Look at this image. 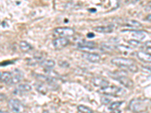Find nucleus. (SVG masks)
Segmentation results:
<instances>
[{
    "mask_svg": "<svg viewBox=\"0 0 151 113\" xmlns=\"http://www.w3.org/2000/svg\"><path fill=\"white\" fill-rule=\"evenodd\" d=\"M54 34L60 37H70L75 34V30L73 28L67 27V26L57 27L54 29Z\"/></svg>",
    "mask_w": 151,
    "mask_h": 113,
    "instance_id": "obj_4",
    "label": "nucleus"
},
{
    "mask_svg": "<svg viewBox=\"0 0 151 113\" xmlns=\"http://www.w3.org/2000/svg\"><path fill=\"white\" fill-rule=\"evenodd\" d=\"M114 29V25H107V26H96L93 28V30L96 31L98 33H111Z\"/></svg>",
    "mask_w": 151,
    "mask_h": 113,
    "instance_id": "obj_9",
    "label": "nucleus"
},
{
    "mask_svg": "<svg viewBox=\"0 0 151 113\" xmlns=\"http://www.w3.org/2000/svg\"><path fill=\"white\" fill-rule=\"evenodd\" d=\"M86 60H88L91 63H98L101 60V56L96 53H86L84 54Z\"/></svg>",
    "mask_w": 151,
    "mask_h": 113,
    "instance_id": "obj_12",
    "label": "nucleus"
},
{
    "mask_svg": "<svg viewBox=\"0 0 151 113\" xmlns=\"http://www.w3.org/2000/svg\"><path fill=\"white\" fill-rule=\"evenodd\" d=\"M12 79V72H0V82L5 83V84H11V81Z\"/></svg>",
    "mask_w": 151,
    "mask_h": 113,
    "instance_id": "obj_13",
    "label": "nucleus"
},
{
    "mask_svg": "<svg viewBox=\"0 0 151 113\" xmlns=\"http://www.w3.org/2000/svg\"><path fill=\"white\" fill-rule=\"evenodd\" d=\"M150 99L147 98H134L129 103V108L134 113H141L147 110Z\"/></svg>",
    "mask_w": 151,
    "mask_h": 113,
    "instance_id": "obj_1",
    "label": "nucleus"
},
{
    "mask_svg": "<svg viewBox=\"0 0 151 113\" xmlns=\"http://www.w3.org/2000/svg\"><path fill=\"white\" fill-rule=\"evenodd\" d=\"M91 83L95 87H100V89H104L105 87L110 85V82L108 81L102 77H94L91 79Z\"/></svg>",
    "mask_w": 151,
    "mask_h": 113,
    "instance_id": "obj_8",
    "label": "nucleus"
},
{
    "mask_svg": "<svg viewBox=\"0 0 151 113\" xmlns=\"http://www.w3.org/2000/svg\"><path fill=\"white\" fill-rule=\"evenodd\" d=\"M32 90V87L29 84H21L17 86L16 90H14V94H21L24 93H27Z\"/></svg>",
    "mask_w": 151,
    "mask_h": 113,
    "instance_id": "obj_10",
    "label": "nucleus"
},
{
    "mask_svg": "<svg viewBox=\"0 0 151 113\" xmlns=\"http://www.w3.org/2000/svg\"><path fill=\"white\" fill-rule=\"evenodd\" d=\"M141 51L150 54V41H147L144 44H143L142 47H141Z\"/></svg>",
    "mask_w": 151,
    "mask_h": 113,
    "instance_id": "obj_22",
    "label": "nucleus"
},
{
    "mask_svg": "<svg viewBox=\"0 0 151 113\" xmlns=\"http://www.w3.org/2000/svg\"><path fill=\"white\" fill-rule=\"evenodd\" d=\"M126 26L139 28V27H141L142 25H141V23L135 21V20H128V21H126Z\"/></svg>",
    "mask_w": 151,
    "mask_h": 113,
    "instance_id": "obj_20",
    "label": "nucleus"
},
{
    "mask_svg": "<svg viewBox=\"0 0 151 113\" xmlns=\"http://www.w3.org/2000/svg\"><path fill=\"white\" fill-rule=\"evenodd\" d=\"M132 36L135 38L137 41H139V40H144V38H145V33L142 31H134L132 30Z\"/></svg>",
    "mask_w": 151,
    "mask_h": 113,
    "instance_id": "obj_18",
    "label": "nucleus"
},
{
    "mask_svg": "<svg viewBox=\"0 0 151 113\" xmlns=\"http://www.w3.org/2000/svg\"><path fill=\"white\" fill-rule=\"evenodd\" d=\"M128 42H129V44L131 45V46L134 47V48L138 47L140 45H141L140 41H137V40H135V39H131V40H129V41H128Z\"/></svg>",
    "mask_w": 151,
    "mask_h": 113,
    "instance_id": "obj_23",
    "label": "nucleus"
},
{
    "mask_svg": "<svg viewBox=\"0 0 151 113\" xmlns=\"http://www.w3.org/2000/svg\"><path fill=\"white\" fill-rule=\"evenodd\" d=\"M137 56L139 60H141L142 62H144V63H150V54L149 53L139 51L137 52Z\"/></svg>",
    "mask_w": 151,
    "mask_h": 113,
    "instance_id": "obj_15",
    "label": "nucleus"
},
{
    "mask_svg": "<svg viewBox=\"0 0 151 113\" xmlns=\"http://www.w3.org/2000/svg\"><path fill=\"white\" fill-rule=\"evenodd\" d=\"M5 99H6V95L4 94H2V93H0V101H3Z\"/></svg>",
    "mask_w": 151,
    "mask_h": 113,
    "instance_id": "obj_25",
    "label": "nucleus"
},
{
    "mask_svg": "<svg viewBox=\"0 0 151 113\" xmlns=\"http://www.w3.org/2000/svg\"><path fill=\"white\" fill-rule=\"evenodd\" d=\"M113 79L115 80L118 81L121 84L124 85V87H128V88H132L133 86H134V82L131 79H129V77H127L126 75H118L116 77H113Z\"/></svg>",
    "mask_w": 151,
    "mask_h": 113,
    "instance_id": "obj_7",
    "label": "nucleus"
},
{
    "mask_svg": "<svg viewBox=\"0 0 151 113\" xmlns=\"http://www.w3.org/2000/svg\"><path fill=\"white\" fill-rule=\"evenodd\" d=\"M9 107L14 113L24 112V106L17 99H11L9 101Z\"/></svg>",
    "mask_w": 151,
    "mask_h": 113,
    "instance_id": "obj_5",
    "label": "nucleus"
},
{
    "mask_svg": "<svg viewBox=\"0 0 151 113\" xmlns=\"http://www.w3.org/2000/svg\"><path fill=\"white\" fill-rule=\"evenodd\" d=\"M123 101H116V102H113V103H110V105L108 107V109L110 111H112L113 109H119L121 106L122 105L123 103Z\"/></svg>",
    "mask_w": 151,
    "mask_h": 113,
    "instance_id": "obj_21",
    "label": "nucleus"
},
{
    "mask_svg": "<svg viewBox=\"0 0 151 113\" xmlns=\"http://www.w3.org/2000/svg\"><path fill=\"white\" fill-rule=\"evenodd\" d=\"M19 46H20V48L24 53H27V52H29L30 51L33 49V46L29 44V42L26 41H21L19 43Z\"/></svg>",
    "mask_w": 151,
    "mask_h": 113,
    "instance_id": "obj_17",
    "label": "nucleus"
},
{
    "mask_svg": "<svg viewBox=\"0 0 151 113\" xmlns=\"http://www.w3.org/2000/svg\"><path fill=\"white\" fill-rule=\"evenodd\" d=\"M69 44H70V41H69L68 39L64 37L56 38L52 41V45H53L54 48L57 50H60L62 48H65Z\"/></svg>",
    "mask_w": 151,
    "mask_h": 113,
    "instance_id": "obj_6",
    "label": "nucleus"
},
{
    "mask_svg": "<svg viewBox=\"0 0 151 113\" xmlns=\"http://www.w3.org/2000/svg\"><path fill=\"white\" fill-rule=\"evenodd\" d=\"M0 113H9V112L8 111H5V110L0 109Z\"/></svg>",
    "mask_w": 151,
    "mask_h": 113,
    "instance_id": "obj_27",
    "label": "nucleus"
},
{
    "mask_svg": "<svg viewBox=\"0 0 151 113\" xmlns=\"http://www.w3.org/2000/svg\"><path fill=\"white\" fill-rule=\"evenodd\" d=\"M78 47L81 49H83V48H88V49L92 50L94 48H95L96 47V43L94 41H83L79 42L78 44Z\"/></svg>",
    "mask_w": 151,
    "mask_h": 113,
    "instance_id": "obj_14",
    "label": "nucleus"
},
{
    "mask_svg": "<svg viewBox=\"0 0 151 113\" xmlns=\"http://www.w3.org/2000/svg\"><path fill=\"white\" fill-rule=\"evenodd\" d=\"M78 112L79 113H94L93 110L91 108L85 106V105H79L77 107Z\"/></svg>",
    "mask_w": 151,
    "mask_h": 113,
    "instance_id": "obj_19",
    "label": "nucleus"
},
{
    "mask_svg": "<svg viewBox=\"0 0 151 113\" xmlns=\"http://www.w3.org/2000/svg\"><path fill=\"white\" fill-rule=\"evenodd\" d=\"M40 65L45 70H51L55 67V62L53 60H44L40 63Z\"/></svg>",
    "mask_w": 151,
    "mask_h": 113,
    "instance_id": "obj_16",
    "label": "nucleus"
},
{
    "mask_svg": "<svg viewBox=\"0 0 151 113\" xmlns=\"http://www.w3.org/2000/svg\"><path fill=\"white\" fill-rule=\"evenodd\" d=\"M122 111H121L119 109H113L112 111H110V113H121Z\"/></svg>",
    "mask_w": 151,
    "mask_h": 113,
    "instance_id": "obj_26",
    "label": "nucleus"
},
{
    "mask_svg": "<svg viewBox=\"0 0 151 113\" xmlns=\"http://www.w3.org/2000/svg\"><path fill=\"white\" fill-rule=\"evenodd\" d=\"M100 92L110 96H121L125 94V90L114 85H109L104 89H100Z\"/></svg>",
    "mask_w": 151,
    "mask_h": 113,
    "instance_id": "obj_2",
    "label": "nucleus"
},
{
    "mask_svg": "<svg viewBox=\"0 0 151 113\" xmlns=\"http://www.w3.org/2000/svg\"><path fill=\"white\" fill-rule=\"evenodd\" d=\"M110 102V99H108V98H106V97L101 98V103H103V104H107V103H109Z\"/></svg>",
    "mask_w": 151,
    "mask_h": 113,
    "instance_id": "obj_24",
    "label": "nucleus"
},
{
    "mask_svg": "<svg viewBox=\"0 0 151 113\" xmlns=\"http://www.w3.org/2000/svg\"><path fill=\"white\" fill-rule=\"evenodd\" d=\"M111 63L113 65L116 66L118 67H124V68H128L134 65L135 63L132 60L126 57H114L111 60Z\"/></svg>",
    "mask_w": 151,
    "mask_h": 113,
    "instance_id": "obj_3",
    "label": "nucleus"
},
{
    "mask_svg": "<svg viewBox=\"0 0 151 113\" xmlns=\"http://www.w3.org/2000/svg\"><path fill=\"white\" fill-rule=\"evenodd\" d=\"M23 77H24V74L22 72H21L18 69H16L14 71V73L12 72V79L11 81V84H17L22 80Z\"/></svg>",
    "mask_w": 151,
    "mask_h": 113,
    "instance_id": "obj_11",
    "label": "nucleus"
}]
</instances>
